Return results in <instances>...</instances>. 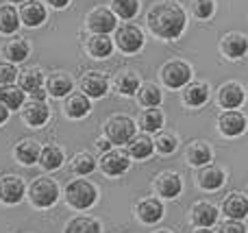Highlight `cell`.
<instances>
[{"mask_svg":"<svg viewBox=\"0 0 248 233\" xmlns=\"http://www.w3.org/2000/svg\"><path fill=\"white\" fill-rule=\"evenodd\" d=\"M146 22H148V29L153 31V35L170 42V39H179L183 35L187 16H185V9L179 2L166 0V2H157L150 7Z\"/></svg>","mask_w":248,"mask_h":233,"instance_id":"1","label":"cell"},{"mask_svg":"<svg viewBox=\"0 0 248 233\" xmlns=\"http://www.w3.org/2000/svg\"><path fill=\"white\" fill-rule=\"evenodd\" d=\"M96 196H98L96 194V187L92 186L90 181H83V179L72 181L68 187H65V199H68V203L77 209L92 207V205L96 203Z\"/></svg>","mask_w":248,"mask_h":233,"instance_id":"2","label":"cell"},{"mask_svg":"<svg viewBox=\"0 0 248 233\" xmlns=\"http://www.w3.org/2000/svg\"><path fill=\"white\" fill-rule=\"evenodd\" d=\"M105 135L111 140V144H128L135 138V122L128 116H113L105 124Z\"/></svg>","mask_w":248,"mask_h":233,"instance_id":"3","label":"cell"},{"mask_svg":"<svg viewBox=\"0 0 248 233\" xmlns=\"http://www.w3.org/2000/svg\"><path fill=\"white\" fill-rule=\"evenodd\" d=\"M116 46L126 55H135L144 46V33L135 24H122L116 29Z\"/></svg>","mask_w":248,"mask_h":233,"instance_id":"4","label":"cell"},{"mask_svg":"<svg viewBox=\"0 0 248 233\" xmlns=\"http://www.w3.org/2000/svg\"><path fill=\"white\" fill-rule=\"evenodd\" d=\"M189 78H192V68H189V63H185V61H179V59L168 61L161 68V81L166 83L168 87H172V90L185 87L189 83Z\"/></svg>","mask_w":248,"mask_h":233,"instance_id":"5","label":"cell"},{"mask_svg":"<svg viewBox=\"0 0 248 233\" xmlns=\"http://www.w3.org/2000/svg\"><path fill=\"white\" fill-rule=\"evenodd\" d=\"M57 199H59V187L52 179H37L31 187V201H33V205H37L42 209L52 207L57 203Z\"/></svg>","mask_w":248,"mask_h":233,"instance_id":"6","label":"cell"},{"mask_svg":"<svg viewBox=\"0 0 248 233\" xmlns=\"http://www.w3.org/2000/svg\"><path fill=\"white\" fill-rule=\"evenodd\" d=\"M87 26H90L92 33H105V35L113 33L118 26L116 13L109 11V9H94L87 16Z\"/></svg>","mask_w":248,"mask_h":233,"instance_id":"7","label":"cell"},{"mask_svg":"<svg viewBox=\"0 0 248 233\" xmlns=\"http://www.w3.org/2000/svg\"><path fill=\"white\" fill-rule=\"evenodd\" d=\"M218 126L227 138H237L246 131V116L237 109H227V111L220 116Z\"/></svg>","mask_w":248,"mask_h":233,"instance_id":"8","label":"cell"},{"mask_svg":"<svg viewBox=\"0 0 248 233\" xmlns=\"http://www.w3.org/2000/svg\"><path fill=\"white\" fill-rule=\"evenodd\" d=\"M128 155L124 151H118V148H113V151H107L103 155V159H100V168L105 170V172L109 174V177H120L128 170Z\"/></svg>","mask_w":248,"mask_h":233,"instance_id":"9","label":"cell"},{"mask_svg":"<svg viewBox=\"0 0 248 233\" xmlns=\"http://www.w3.org/2000/svg\"><path fill=\"white\" fill-rule=\"evenodd\" d=\"M81 90L90 98H103L109 90V78L103 72H87L81 78Z\"/></svg>","mask_w":248,"mask_h":233,"instance_id":"10","label":"cell"},{"mask_svg":"<svg viewBox=\"0 0 248 233\" xmlns=\"http://www.w3.org/2000/svg\"><path fill=\"white\" fill-rule=\"evenodd\" d=\"M246 98V92L244 87L240 85V83H224L222 87H220L218 92V103L222 105L224 109H237L242 107V103H244Z\"/></svg>","mask_w":248,"mask_h":233,"instance_id":"11","label":"cell"},{"mask_svg":"<svg viewBox=\"0 0 248 233\" xmlns=\"http://www.w3.org/2000/svg\"><path fill=\"white\" fill-rule=\"evenodd\" d=\"M220 48L229 59H242L248 52V37L242 33H227L220 42Z\"/></svg>","mask_w":248,"mask_h":233,"instance_id":"12","label":"cell"},{"mask_svg":"<svg viewBox=\"0 0 248 233\" xmlns=\"http://www.w3.org/2000/svg\"><path fill=\"white\" fill-rule=\"evenodd\" d=\"M46 17H48L46 7H44L39 0H26V2L22 4V9H20V20H22V24L31 26V29H35V26L44 24V22H46Z\"/></svg>","mask_w":248,"mask_h":233,"instance_id":"13","label":"cell"},{"mask_svg":"<svg viewBox=\"0 0 248 233\" xmlns=\"http://www.w3.org/2000/svg\"><path fill=\"white\" fill-rule=\"evenodd\" d=\"M22 118H24V122L29 126H42L46 124V120L50 118V109H48V105L44 103V100H31L29 105H24V109H22Z\"/></svg>","mask_w":248,"mask_h":233,"instance_id":"14","label":"cell"},{"mask_svg":"<svg viewBox=\"0 0 248 233\" xmlns=\"http://www.w3.org/2000/svg\"><path fill=\"white\" fill-rule=\"evenodd\" d=\"M65 116L72 118V120H78V118H85L92 109L90 96L83 94V92H77V94H68V100L63 105Z\"/></svg>","mask_w":248,"mask_h":233,"instance_id":"15","label":"cell"},{"mask_svg":"<svg viewBox=\"0 0 248 233\" xmlns=\"http://www.w3.org/2000/svg\"><path fill=\"white\" fill-rule=\"evenodd\" d=\"M0 199L7 205H16L24 199V183L17 177H4L0 181Z\"/></svg>","mask_w":248,"mask_h":233,"instance_id":"16","label":"cell"},{"mask_svg":"<svg viewBox=\"0 0 248 233\" xmlns=\"http://www.w3.org/2000/svg\"><path fill=\"white\" fill-rule=\"evenodd\" d=\"M87 52L94 59H107L113 52V39L105 33H92L87 39Z\"/></svg>","mask_w":248,"mask_h":233,"instance_id":"17","label":"cell"},{"mask_svg":"<svg viewBox=\"0 0 248 233\" xmlns=\"http://www.w3.org/2000/svg\"><path fill=\"white\" fill-rule=\"evenodd\" d=\"M72 78H70V74L65 72H55L48 77L46 81V90L50 96H55V98H63V96H68L70 92H72Z\"/></svg>","mask_w":248,"mask_h":233,"instance_id":"18","label":"cell"},{"mask_svg":"<svg viewBox=\"0 0 248 233\" xmlns=\"http://www.w3.org/2000/svg\"><path fill=\"white\" fill-rule=\"evenodd\" d=\"M137 216L146 225H155V222H159L163 218V205L157 199H146L137 205Z\"/></svg>","mask_w":248,"mask_h":233,"instance_id":"19","label":"cell"},{"mask_svg":"<svg viewBox=\"0 0 248 233\" xmlns=\"http://www.w3.org/2000/svg\"><path fill=\"white\" fill-rule=\"evenodd\" d=\"M198 186L202 187V190H218V187H222L224 183V172L220 168H216V166H209L207 164L205 168L201 166V172H198Z\"/></svg>","mask_w":248,"mask_h":233,"instance_id":"20","label":"cell"},{"mask_svg":"<svg viewBox=\"0 0 248 233\" xmlns=\"http://www.w3.org/2000/svg\"><path fill=\"white\" fill-rule=\"evenodd\" d=\"M209 100V85L207 83H189L185 85L183 92V103L189 107H201Z\"/></svg>","mask_w":248,"mask_h":233,"instance_id":"21","label":"cell"},{"mask_svg":"<svg viewBox=\"0 0 248 233\" xmlns=\"http://www.w3.org/2000/svg\"><path fill=\"white\" fill-rule=\"evenodd\" d=\"M39 155H42V148L35 140H22L16 146V157L20 164L24 166H33L35 161H39Z\"/></svg>","mask_w":248,"mask_h":233,"instance_id":"22","label":"cell"},{"mask_svg":"<svg viewBox=\"0 0 248 233\" xmlns=\"http://www.w3.org/2000/svg\"><path fill=\"white\" fill-rule=\"evenodd\" d=\"M192 220L196 227H211L218 222V209L209 203H196L192 209Z\"/></svg>","mask_w":248,"mask_h":233,"instance_id":"23","label":"cell"},{"mask_svg":"<svg viewBox=\"0 0 248 233\" xmlns=\"http://www.w3.org/2000/svg\"><path fill=\"white\" fill-rule=\"evenodd\" d=\"M29 52H31V46L24 37H16L4 46V57H7L11 63H22V61L29 57Z\"/></svg>","mask_w":248,"mask_h":233,"instance_id":"24","label":"cell"},{"mask_svg":"<svg viewBox=\"0 0 248 233\" xmlns=\"http://www.w3.org/2000/svg\"><path fill=\"white\" fill-rule=\"evenodd\" d=\"M224 214L233 220H242L248 214V199L242 194H231L227 201H224Z\"/></svg>","mask_w":248,"mask_h":233,"instance_id":"25","label":"cell"},{"mask_svg":"<svg viewBox=\"0 0 248 233\" xmlns=\"http://www.w3.org/2000/svg\"><path fill=\"white\" fill-rule=\"evenodd\" d=\"M20 29V13L11 7V4H2L0 7V33L11 35Z\"/></svg>","mask_w":248,"mask_h":233,"instance_id":"26","label":"cell"},{"mask_svg":"<svg viewBox=\"0 0 248 233\" xmlns=\"http://www.w3.org/2000/svg\"><path fill=\"white\" fill-rule=\"evenodd\" d=\"M157 187H159V194H161V196H166V199H176V196L181 194V187H183V186H181L179 174L166 172V174H161V177H159Z\"/></svg>","mask_w":248,"mask_h":233,"instance_id":"27","label":"cell"},{"mask_svg":"<svg viewBox=\"0 0 248 233\" xmlns=\"http://www.w3.org/2000/svg\"><path fill=\"white\" fill-rule=\"evenodd\" d=\"M24 94L26 92L22 90V87H16V85H2L0 87V100H2L11 111L24 107Z\"/></svg>","mask_w":248,"mask_h":233,"instance_id":"28","label":"cell"},{"mask_svg":"<svg viewBox=\"0 0 248 233\" xmlns=\"http://www.w3.org/2000/svg\"><path fill=\"white\" fill-rule=\"evenodd\" d=\"M153 151H155V142L148 135H135L128 142V155L135 157V159H146V157H150Z\"/></svg>","mask_w":248,"mask_h":233,"instance_id":"29","label":"cell"},{"mask_svg":"<svg viewBox=\"0 0 248 233\" xmlns=\"http://www.w3.org/2000/svg\"><path fill=\"white\" fill-rule=\"evenodd\" d=\"M17 81H20V87L24 92H29V94H33L35 90H39V87H44V72L39 68H31V70H24V72L17 77Z\"/></svg>","mask_w":248,"mask_h":233,"instance_id":"30","label":"cell"},{"mask_svg":"<svg viewBox=\"0 0 248 233\" xmlns=\"http://www.w3.org/2000/svg\"><path fill=\"white\" fill-rule=\"evenodd\" d=\"M187 161L192 166H207L211 161V148L205 142H194L187 148Z\"/></svg>","mask_w":248,"mask_h":233,"instance_id":"31","label":"cell"},{"mask_svg":"<svg viewBox=\"0 0 248 233\" xmlns=\"http://www.w3.org/2000/svg\"><path fill=\"white\" fill-rule=\"evenodd\" d=\"M140 77H137L135 72H122L118 74L116 78V90L120 92L122 96H133L137 94V90H140Z\"/></svg>","mask_w":248,"mask_h":233,"instance_id":"32","label":"cell"},{"mask_svg":"<svg viewBox=\"0 0 248 233\" xmlns=\"http://www.w3.org/2000/svg\"><path fill=\"white\" fill-rule=\"evenodd\" d=\"M137 98H140V103L144 107H159L161 105V90L157 85H153V83H146V85H141L137 90Z\"/></svg>","mask_w":248,"mask_h":233,"instance_id":"33","label":"cell"},{"mask_svg":"<svg viewBox=\"0 0 248 233\" xmlns=\"http://www.w3.org/2000/svg\"><path fill=\"white\" fill-rule=\"evenodd\" d=\"M140 124L146 133H153V131H159L163 126V113L155 107H148L140 118Z\"/></svg>","mask_w":248,"mask_h":233,"instance_id":"34","label":"cell"},{"mask_svg":"<svg viewBox=\"0 0 248 233\" xmlns=\"http://www.w3.org/2000/svg\"><path fill=\"white\" fill-rule=\"evenodd\" d=\"M39 164L46 170H57L61 164H63V151L59 146H46L39 155Z\"/></svg>","mask_w":248,"mask_h":233,"instance_id":"35","label":"cell"},{"mask_svg":"<svg viewBox=\"0 0 248 233\" xmlns=\"http://www.w3.org/2000/svg\"><path fill=\"white\" fill-rule=\"evenodd\" d=\"M113 13L122 20H133L140 13V0H113Z\"/></svg>","mask_w":248,"mask_h":233,"instance_id":"36","label":"cell"},{"mask_svg":"<svg viewBox=\"0 0 248 233\" xmlns=\"http://www.w3.org/2000/svg\"><path fill=\"white\" fill-rule=\"evenodd\" d=\"M72 170L77 174H81V177L92 174L96 170V159L90 155V153H78V155L72 159Z\"/></svg>","mask_w":248,"mask_h":233,"instance_id":"37","label":"cell"},{"mask_svg":"<svg viewBox=\"0 0 248 233\" xmlns=\"http://www.w3.org/2000/svg\"><path fill=\"white\" fill-rule=\"evenodd\" d=\"M65 233H100V225L92 218H74Z\"/></svg>","mask_w":248,"mask_h":233,"instance_id":"38","label":"cell"},{"mask_svg":"<svg viewBox=\"0 0 248 233\" xmlns=\"http://www.w3.org/2000/svg\"><path fill=\"white\" fill-rule=\"evenodd\" d=\"M155 148L163 155H170V153L176 151V138L172 133H161L157 140H155Z\"/></svg>","mask_w":248,"mask_h":233,"instance_id":"39","label":"cell"},{"mask_svg":"<svg viewBox=\"0 0 248 233\" xmlns=\"http://www.w3.org/2000/svg\"><path fill=\"white\" fill-rule=\"evenodd\" d=\"M216 11V2L214 0H194V16L201 20H209Z\"/></svg>","mask_w":248,"mask_h":233,"instance_id":"40","label":"cell"},{"mask_svg":"<svg viewBox=\"0 0 248 233\" xmlns=\"http://www.w3.org/2000/svg\"><path fill=\"white\" fill-rule=\"evenodd\" d=\"M20 77L16 63H0V85H13V81Z\"/></svg>","mask_w":248,"mask_h":233,"instance_id":"41","label":"cell"},{"mask_svg":"<svg viewBox=\"0 0 248 233\" xmlns=\"http://www.w3.org/2000/svg\"><path fill=\"white\" fill-rule=\"evenodd\" d=\"M220 233H246V227L242 225L240 220H229V222H224L222 225V229H220Z\"/></svg>","mask_w":248,"mask_h":233,"instance_id":"42","label":"cell"},{"mask_svg":"<svg viewBox=\"0 0 248 233\" xmlns=\"http://www.w3.org/2000/svg\"><path fill=\"white\" fill-rule=\"evenodd\" d=\"M9 111H11V109H9L7 105L0 100V124H4V122L9 120Z\"/></svg>","mask_w":248,"mask_h":233,"instance_id":"43","label":"cell"},{"mask_svg":"<svg viewBox=\"0 0 248 233\" xmlns=\"http://www.w3.org/2000/svg\"><path fill=\"white\" fill-rule=\"evenodd\" d=\"M46 94H48V92L44 90V87H39V90H35L33 94H31V98H33V100H44V103H46Z\"/></svg>","mask_w":248,"mask_h":233,"instance_id":"44","label":"cell"},{"mask_svg":"<svg viewBox=\"0 0 248 233\" xmlns=\"http://www.w3.org/2000/svg\"><path fill=\"white\" fill-rule=\"evenodd\" d=\"M109 146H111V140H109V138L98 140V142H96V148H98V151H105V153H107V151H109Z\"/></svg>","mask_w":248,"mask_h":233,"instance_id":"45","label":"cell"},{"mask_svg":"<svg viewBox=\"0 0 248 233\" xmlns=\"http://www.w3.org/2000/svg\"><path fill=\"white\" fill-rule=\"evenodd\" d=\"M48 4H52L55 9H63V7H68L70 4V0H46Z\"/></svg>","mask_w":248,"mask_h":233,"instance_id":"46","label":"cell"},{"mask_svg":"<svg viewBox=\"0 0 248 233\" xmlns=\"http://www.w3.org/2000/svg\"><path fill=\"white\" fill-rule=\"evenodd\" d=\"M196 233H211V231H209V227H201Z\"/></svg>","mask_w":248,"mask_h":233,"instance_id":"47","label":"cell"},{"mask_svg":"<svg viewBox=\"0 0 248 233\" xmlns=\"http://www.w3.org/2000/svg\"><path fill=\"white\" fill-rule=\"evenodd\" d=\"M9 2H26V0H9Z\"/></svg>","mask_w":248,"mask_h":233,"instance_id":"48","label":"cell"},{"mask_svg":"<svg viewBox=\"0 0 248 233\" xmlns=\"http://www.w3.org/2000/svg\"><path fill=\"white\" fill-rule=\"evenodd\" d=\"M157 233H170V231H157Z\"/></svg>","mask_w":248,"mask_h":233,"instance_id":"49","label":"cell"},{"mask_svg":"<svg viewBox=\"0 0 248 233\" xmlns=\"http://www.w3.org/2000/svg\"><path fill=\"white\" fill-rule=\"evenodd\" d=\"M0 87H2V85H0Z\"/></svg>","mask_w":248,"mask_h":233,"instance_id":"50","label":"cell"}]
</instances>
